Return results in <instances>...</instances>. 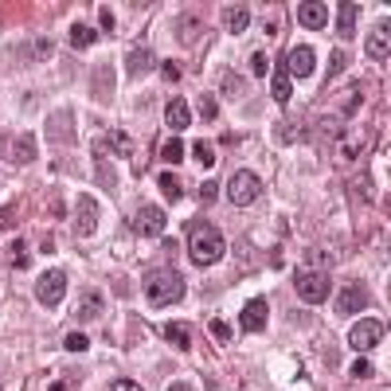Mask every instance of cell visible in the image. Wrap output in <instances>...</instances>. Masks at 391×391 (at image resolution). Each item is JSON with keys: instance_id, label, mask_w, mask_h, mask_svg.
Returning a JSON list of instances; mask_svg holds the SVG:
<instances>
[{"instance_id": "cell-1", "label": "cell", "mask_w": 391, "mask_h": 391, "mask_svg": "<svg viewBox=\"0 0 391 391\" xmlns=\"http://www.w3.org/2000/svg\"><path fill=\"white\" fill-rule=\"evenodd\" d=\"M227 243H223V231L220 227H211V223H196L192 235H188V258H192L196 266H211V262H220Z\"/></svg>"}, {"instance_id": "cell-2", "label": "cell", "mask_w": 391, "mask_h": 391, "mask_svg": "<svg viewBox=\"0 0 391 391\" xmlns=\"http://www.w3.org/2000/svg\"><path fill=\"white\" fill-rule=\"evenodd\" d=\"M145 297H149V306H172V302H180L184 297V274L180 270H172V266H165V270H157V274H149V282H145Z\"/></svg>"}, {"instance_id": "cell-3", "label": "cell", "mask_w": 391, "mask_h": 391, "mask_svg": "<svg viewBox=\"0 0 391 391\" xmlns=\"http://www.w3.org/2000/svg\"><path fill=\"white\" fill-rule=\"evenodd\" d=\"M293 286H297V297L306 302V306H321L325 297H329V274L325 270H297L293 274Z\"/></svg>"}, {"instance_id": "cell-4", "label": "cell", "mask_w": 391, "mask_h": 391, "mask_svg": "<svg viewBox=\"0 0 391 391\" xmlns=\"http://www.w3.org/2000/svg\"><path fill=\"white\" fill-rule=\"evenodd\" d=\"M227 196H231V204H239V208L255 204L258 196H262V180H258V172L239 169V172L231 176V184H227Z\"/></svg>"}, {"instance_id": "cell-5", "label": "cell", "mask_w": 391, "mask_h": 391, "mask_svg": "<svg viewBox=\"0 0 391 391\" xmlns=\"http://www.w3.org/2000/svg\"><path fill=\"white\" fill-rule=\"evenodd\" d=\"M63 293H67V274H63V270H43V274H39V282H36L39 306L55 309L63 302Z\"/></svg>"}, {"instance_id": "cell-6", "label": "cell", "mask_w": 391, "mask_h": 391, "mask_svg": "<svg viewBox=\"0 0 391 391\" xmlns=\"http://www.w3.org/2000/svg\"><path fill=\"white\" fill-rule=\"evenodd\" d=\"M383 341V321L368 317V321H356L352 329H348V344H352L356 352H368V348H376Z\"/></svg>"}, {"instance_id": "cell-7", "label": "cell", "mask_w": 391, "mask_h": 391, "mask_svg": "<svg viewBox=\"0 0 391 391\" xmlns=\"http://www.w3.org/2000/svg\"><path fill=\"white\" fill-rule=\"evenodd\" d=\"M364 306H368V286L364 282H344L341 293H337V313H341V317H352V313H360Z\"/></svg>"}, {"instance_id": "cell-8", "label": "cell", "mask_w": 391, "mask_h": 391, "mask_svg": "<svg viewBox=\"0 0 391 391\" xmlns=\"http://www.w3.org/2000/svg\"><path fill=\"white\" fill-rule=\"evenodd\" d=\"M266 321H270L266 297H251V302L243 306V313H239V325H243L246 332H262L266 329Z\"/></svg>"}, {"instance_id": "cell-9", "label": "cell", "mask_w": 391, "mask_h": 391, "mask_svg": "<svg viewBox=\"0 0 391 391\" xmlns=\"http://www.w3.org/2000/svg\"><path fill=\"white\" fill-rule=\"evenodd\" d=\"M74 208H78V215H74V235H94L98 227V204H94V196H78L74 200Z\"/></svg>"}, {"instance_id": "cell-10", "label": "cell", "mask_w": 391, "mask_h": 391, "mask_svg": "<svg viewBox=\"0 0 391 391\" xmlns=\"http://www.w3.org/2000/svg\"><path fill=\"white\" fill-rule=\"evenodd\" d=\"M134 231H137V235H145V239L160 235V231H165V211L153 208V204H145V208L134 215Z\"/></svg>"}, {"instance_id": "cell-11", "label": "cell", "mask_w": 391, "mask_h": 391, "mask_svg": "<svg viewBox=\"0 0 391 391\" xmlns=\"http://www.w3.org/2000/svg\"><path fill=\"white\" fill-rule=\"evenodd\" d=\"M153 67H157V55L149 47H134L125 55V74H129V78H141V74H149Z\"/></svg>"}, {"instance_id": "cell-12", "label": "cell", "mask_w": 391, "mask_h": 391, "mask_svg": "<svg viewBox=\"0 0 391 391\" xmlns=\"http://www.w3.org/2000/svg\"><path fill=\"white\" fill-rule=\"evenodd\" d=\"M313 67H317V55H313V47H293L290 59H286V71L297 74V78H309V74H313Z\"/></svg>"}, {"instance_id": "cell-13", "label": "cell", "mask_w": 391, "mask_h": 391, "mask_svg": "<svg viewBox=\"0 0 391 391\" xmlns=\"http://www.w3.org/2000/svg\"><path fill=\"white\" fill-rule=\"evenodd\" d=\"M368 55H372V59H379V63L391 55V24H388V20H379V28L368 36Z\"/></svg>"}, {"instance_id": "cell-14", "label": "cell", "mask_w": 391, "mask_h": 391, "mask_svg": "<svg viewBox=\"0 0 391 391\" xmlns=\"http://www.w3.org/2000/svg\"><path fill=\"white\" fill-rule=\"evenodd\" d=\"M297 20H302V28H325L329 24V8L321 4V0H313V4H297Z\"/></svg>"}, {"instance_id": "cell-15", "label": "cell", "mask_w": 391, "mask_h": 391, "mask_svg": "<svg viewBox=\"0 0 391 391\" xmlns=\"http://www.w3.org/2000/svg\"><path fill=\"white\" fill-rule=\"evenodd\" d=\"M223 24H227V32H235V36L246 32V28H251V8H246V4H227V8H223Z\"/></svg>"}, {"instance_id": "cell-16", "label": "cell", "mask_w": 391, "mask_h": 391, "mask_svg": "<svg viewBox=\"0 0 391 391\" xmlns=\"http://www.w3.org/2000/svg\"><path fill=\"white\" fill-rule=\"evenodd\" d=\"M8 157H12L16 165H32V160H36V141L28 134L12 137V141H8Z\"/></svg>"}, {"instance_id": "cell-17", "label": "cell", "mask_w": 391, "mask_h": 391, "mask_svg": "<svg viewBox=\"0 0 391 391\" xmlns=\"http://www.w3.org/2000/svg\"><path fill=\"white\" fill-rule=\"evenodd\" d=\"M165 122H169L172 129H188V122H192V110H188V102H184V98H172V102H169Z\"/></svg>"}, {"instance_id": "cell-18", "label": "cell", "mask_w": 391, "mask_h": 391, "mask_svg": "<svg viewBox=\"0 0 391 391\" xmlns=\"http://www.w3.org/2000/svg\"><path fill=\"white\" fill-rule=\"evenodd\" d=\"M165 341H169L172 348L188 352V348H192V332H188V325H184V321H172V325H165Z\"/></svg>"}, {"instance_id": "cell-19", "label": "cell", "mask_w": 391, "mask_h": 391, "mask_svg": "<svg viewBox=\"0 0 391 391\" xmlns=\"http://www.w3.org/2000/svg\"><path fill=\"white\" fill-rule=\"evenodd\" d=\"M356 12H360V4H341V12H337V28H341V36H344V43L352 39V32H356Z\"/></svg>"}, {"instance_id": "cell-20", "label": "cell", "mask_w": 391, "mask_h": 391, "mask_svg": "<svg viewBox=\"0 0 391 391\" xmlns=\"http://www.w3.org/2000/svg\"><path fill=\"white\" fill-rule=\"evenodd\" d=\"M270 94H274V102H290V94H293V86H290V74H286V67H278L274 71V83H270Z\"/></svg>"}, {"instance_id": "cell-21", "label": "cell", "mask_w": 391, "mask_h": 391, "mask_svg": "<svg viewBox=\"0 0 391 391\" xmlns=\"http://www.w3.org/2000/svg\"><path fill=\"white\" fill-rule=\"evenodd\" d=\"M98 32L90 24H71V47H94Z\"/></svg>"}, {"instance_id": "cell-22", "label": "cell", "mask_w": 391, "mask_h": 391, "mask_svg": "<svg viewBox=\"0 0 391 391\" xmlns=\"http://www.w3.org/2000/svg\"><path fill=\"white\" fill-rule=\"evenodd\" d=\"M313 129H317L321 137H341L344 134V118H341V114H329V118H321Z\"/></svg>"}, {"instance_id": "cell-23", "label": "cell", "mask_w": 391, "mask_h": 391, "mask_svg": "<svg viewBox=\"0 0 391 391\" xmlns=\"http://www.w3.org/2000/svg\"><path fill=\"white\" fill-rule=\"evenodd\" d=\"M157 184H160V192L169 196V200H180V196H184L180 180H176V176H172V172H157Z\"/></svg>"}, {"instance_id": "cell-24", "label": "cell", "mask_w": 391, "mask_h": 391, "mask_svg": "<svg viewBox=\"0 0 391 391\" xmlns=\"http://www.w3.org/2000/svg\"><path fill=\"white\" fill-rule=\"evenodd\" d=\"M129 134H125V129H114L110 134V153H118V157H129Z\"/></svg>"}, {"instance_id": "cell-25", "label": "cell", "mask_w": 391, "mask_h": 391, "mask_svg": "<svg viewBox=\"0 0 391 391\" xmlns=\"http://www.w3.org/2000/svg\"><path fill=\"white\" fill-rule=\"evenodd\" d=\"M160 160H165V165H176V160H184V141H165V149H160Z\"/></svg>"}, {"instance_id": "cell-26", "label": "cell", "mask_w": 391, "mask_h": 391, "mask_svg": "<svg viewBox=\"0 0 391 391\" xmlns=\"http://www.w3.org/2000/svg\"><path fill=\"white\" fill-rule=\"evenodd\" d=\"M274 137H278V145H290V141H297V122H278Z\"/></svg>"}, {"instance_id": "cell-27", "label": "cell", "mask_w": 391, "mask_h": 391, "mask_svg": "<svg viewBox=\"0 0 391 391\" xmlns=\"http://www.w3.org/2000/svg\"><path fill=\"white\" fill-rule=\"evenodd\" d=\"M12 266L16 270H28L32 262H28V246H24V239H12Z\"/></svg>"}, {"instance_id": "cell-28", "label": "cell", "mask_w": 391, "mask_h": 391, "mask_svg": "<svg viewBox=\"0 0 391 391\" xmlns=\"http://www.w3.org/2000/svg\"><path fill=\"white\" fill-rule=\"evenodd\" d=\"M208 332H211V341H220V344L231 341V325H227V321H220V317H215V321L208 325Z\"/></svg>"}, {"instance_id": "cell-29", "label": "cell", "mask_w": 391, "mask_h": 391, "mask_svg": "<svg viewBox=\"0 0 391 391\" xmlns=\"http://www.w3.org/2000/svg\"><path fill=\"white\" fill-rule=\"evenodd\" d=\"M59 129H63V141H71V114L67 110L51 118V134H59Z\"/></svg>"}, {"instance_id": "cell-30", "label": "cell", "mask_w": 391, "mask_h": 391, "mask_svg": "<svg viewBox=\"0 0 391 391\" xmlns=\"http://www.w3.org/2000/svg\"><path fill=\"white\" fill-rule=\"evenodd\" d=\"M344 67H348V51L337 47V51H332V63H329V78H337V74H341Z\"/></svg>"}, {"instance_id": "cell-31", "label": "cell", "mask_w": 391, "mask_h": 391, "mask_svg": "<svg viewBox=\"0 0 391 391\" xmlns=\"http://www.w3.org/2000/svg\"><path fill=\"white\" fill-rule=\"evenodd\" d=\"M360 153H364V137H348V145L341 149V157H344V160H356Z\"/></svg>"}, {"instance_id": "cell-32", "label": "cell", "mask_w": 391, "mask_h": 391, "mask_svg": "<svg viewBox=\"0 0 391 391\" xmlns=\"http://www.w3.org/2000/svg\"><path fill=\"white\" fill-rule=\"evenodd\" d=\"M78 313H83V317H90V313H102V297H98V293H86V302H83V309H78Z\"/></svg>"}, {"instance_id": "cell-33", "label": "cell", "mask_w": 391, "mask_h": 391, "mask_svg": "<svg viewBox=\"0 0 391 391\" xmlns=\"http://www.w3.org/2000/svg\"><path fill=\"white\" fill-rule=\"evenodd\" d=\"M86 332H71V337H67V352H86Z\"/></svg>"}, {"instance_id": "cell-34", "label": "cell", "mask_w": 391, "mask_h": 391, "mask_svg": "<svg viewBox=\"0 0 391 391\" xmlns=\"http://www.w3.org/2000/svg\"><path fill=\"white\" fill-rule=\"evenodd\" d=\"M200 118H208V122L215 118V94H204V98H200Z\"/></svg>"}, {"instance_id": "cell-35", "label": "cell", "mask_w": 391, "mask_h": 391, "mask_svg": "<svg viewBox=\"0 0 391 391\" xmlns=\"http://www.w3.org/2000/svg\"><path fill=\"white\" fill-rule=\"evenodd\" d=\"M223 86H227V94H243V83H239V74L223 71Z\"/></svg>"}, {"instance_id": "cell-36", "label": "cell", "mask_w": 391, "mask_h": 391, "mask_svg": "<svg viewBox=\"0 0 391 391\" xmlns=\"http://www.w3.org/2000/svg\"><path fill=\"white\" fill-rule=\"evenodd\" d=\"M98 20H102V32H114V24H118V20H114V8H106V4L98 8Z\"/></svg>"}, {"instance_id": "cell-37", "label": "cell", "mask_w": 391, "mask_h": 391, "mask_svg": "<svg viewBox=\"0 0 391 391\" xmlns=\"http://www.w3.org/2000/svg\"><path fill=\"white\" fill-rule=\"evenodd\" d=\"M160 71H165V78H169V83H180V63H160Z\"/></svg>"}, {"instance_id": "cell-38", "label": "cell", "mask_w": 391, "mask_h": 391, "mask_svg": "<svg viewBox=\"0 0 391 391\" xmlns=\"http://www.w3.org/2000/svg\"><path fill=\"white\" fill-rule=\"evenodd\" d=\"M196 160H200V165H204V169H211V160H215V157H211V149L204 145V141H200V145H196Z\"/></svg>"}, {"instance_id": "cell-39", "label": "cell", "mask_w": 391, "mask_h": 391, "mask_svg": "<svg viewBox=\"0 0 391 391\" xmlns=\"http://www.w3.org/2000/svg\"><path fill=\"white\" fill-rule=\"evenodd\" d=\"M352 372H356L360 379H372V376H376V368L368 364V360H356V364H352Z\"/></svg>"}, {"instance_id": "cell-40", "label": "cell", "mask_w": 391, "mask_h": 391, "mask_svg": "<svg viewBox=\"0 0 391 391\" xmlns=\"http://www.w3.org/2000/svg\"><path fill=\"white\" fill-rule=\"evenodd\" d=\"M220 196V184L215 180H204V188H200V200H215Z\"/></svg>"}, {"instance_id": "cell-41", "label": "cell", "mask_w": 391, "mask_h": 391, "mask_svg": "<svg viewBox=\"0 0 391 391\" xmlns=\"http://www.w3.org/2000/svg\"><path fill=\"white\" fill-rule=\"evenodd\" d=\"M36 59H51V39H36Z\"/></svg>"}, {"instance_id": "cell-42", "label": "cell", "mask_w": 391, "mask_h": 391, "mask_svg": "<svg viewBox=\"0 0 391 391\" xmlns=\"http://www.w3.org/2000/svg\"><path fill=\"white\" fill-rule=\"evenodd\" d=\"M251 67H255V74H266V55H255V59H251Z\"/></svg>"}, {"instance_id": "cell-43", "label": "cell", "mask_w": 391, "mask_h": 391, "mask_svg": "<svg viewBox=\"0 0 391 391\" xmlns=\"http://www.w3.org/2000/svg\"><path fill=\"white\" fill-rule=\"evenodd\" d=\"M110 391H141V388H137V383H129V379H118Z\"/></svg>"}, {"instance_id": "cell-44", "label": "cell", "mask_w": 391, "mask_h": 391, "mask_svg": "<svg viewBox=\"0 0 391 391\" xmlns=\"http://www.w3.org/2000/svg\"><path fill=\"white\" fill-rule=\"evenodd\" d=\"M12 223H16V211L4 208V211H0V227H12Z\"/></svg>"}, {"instance_id": "cell-45", "label": "cell", "mask_w": 391, "mask_h": 391, "mask_svg": "<svg viewBox=\"0 0 391 391\" xmlns=\"http://www.w3.org/2000/svg\"><path fill=\"white\" fill-rule=\"evenodd\" d=\"M352 192H360V196H364V200H372V188H368L364 180H356V184H352Z\"/></svg>"}, {"instance_id": "cell-46", "label": "cell", "mask_w": 391, "mask_h": 391, "mask_svg": "<svg viewBox=\"0 0 391 391\" xmlns=\"http://www.w3.org/2000/svg\"><path fill=\"white\" fill-rule=\"evenodd\" d=\"M169 391H196V388H192V383H184V379H176V383H172Z\"/></svg>"}, {"instance_id": "cell-47", "label": "cell", "mask_w": 391, "mask_h": 391, "mask_svg": "<svg viewBox=\"0 0 391 391\" xmlns=\"http://www.w3.org/2000/svg\"><path fill=\"white\" fill-rule=\"evenodd\" d=\"M47 391H67V383H63V379H55V383H51Z\"/></svg>"}]
</instances>
